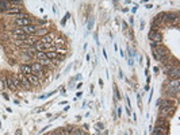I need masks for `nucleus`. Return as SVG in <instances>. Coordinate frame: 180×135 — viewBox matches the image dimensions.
Here are the masks:
<instances>
[{
	"label": "nucleus",
	"mask_w": 180,
	"mask_h": 135,
	"mask_svg": "<svg viewBox=\"0 0 180 135\" xmlns=\"http://www.w3.org/2000/svg\"><path fill=\"white\" fill-rule=\"evenodd\" d=\"M149 38H150V42H157V43H161V41H163V34L160 33V31H153V30H150V33H149Z\"/></svg>",
	"instance_id": "obj_3"
},
{
	"label": "nucleus",
	"mask_w": 180,
	"mask_h": 135,
	"mask_svg": "<svg viewBox=\"0 0 180 135\" xmlns=\"http://www.w3.org/2000/svg\"><path fill=\"white\" fill-rule=\"evenodd\" d=\"M47 135H57V134H56V131H53V132H50V134H47Z\"/></svg>",
	"instance_id": "obj_23"
},
{
	"label": "nucleus",
	"mask_w": 180,
	"mask_h": 135,
	"mask_svg": "<svg viewBox=\"0 0 180 135\" xmlns=\"http://www.w3.org/2000/svg\"><path fill=\"white\" fill-rule=\"evenodd\" d=\"M7 14H8V15H20L22 11H20L18 7H15V8H11L10 11H7Z\"/></svg>",
	"instance_id": "obj_17"
},
{
	"label": "nucleus",
	"mask_w": 180,
	"mask_h": 135,
	"mask_svg": "<svg viewBox=\"0 0 180 135\" xmlns=\"http://www.w3.org/2000/svg\"><path fill=\"white\" fill-rule=\"evenodd\" d=\"M3 88V83H1V80H0V89Z\"/></svg>",
	"instance_id": "obj_24"
},
{
	"label": "nucleus",
	"mask_w": 180,
	"mask_h": 135,
	"mask_svg": "<svg viewBox=\"0 0 180 135\" xmlns=\"http://www.w3.org/2000/svg\"><path fill=\"white\" fill-rule=\"evenodd\" d=\"M167 74H168V77L169 80H179V76H180V70H179V68L177 66H169L167 68Z\"/></svg>",
	"instance_id": "obj_2"
},
{
	"label": "nucleus",
	"mask_w": 180,
	"mask_h": 135,
	"mask_svg": "<svg viewBox=\"0 0 180 135\" xmlns=\"http://www.w3.org/2000/svg\"><path fill=\"white\" fill-rule=\"evenodd\" d=\"M18 81H19V87H22V88H24V89H30L31 88V84L28 83V80L26 79V76L24 74H19L18 76Z\"/></svg>",
	"instance_id": "obj_4"
},
{
	"label": "nucleus",
	"mask_w": 180,
	"mask_h": 135,
	"mask_svg": "<svg viewBox=\"0 0 180 135\" xmlns=\"http://www.w3.org/2000/svg\"><path fill=\"white\" fill-rule=\"evenodd\" d=\"M38 26H35V24H28V26H26V27H22L23 33L26 34V35H33V34L37 33V30H38Z\"/></svg>",
	"instance_id": "obj_7"
},
{
	"label": "nucleus",
	"mask_w": 180,
	"mask_h": 135,
	"mask_svg": "<svg viewBox=\"0 0 180 135\" xmlns=\"http://www.w3.org/2000/svg\"><path fill=\"white\" fill-rule=\"evenodd\" d=\"M175 111V106H168V107H161L160 108V116L161 118H165V116H169L171 112Z\"/></svg>",
	"instance_id": "obj_5"
},
{
	"label": "nucleus",
	"mask_w": 180,
	"mask_h": 135,
	"mask_svg": "<svg viewBox=\"0 0 180 135\" xmlns=\"http://www.w3.org/2000/svg\"><path fill=\"white\" fill-rule=\"evenodd\" d=\"M156 126L157 127H163V128H167V130H169V123H168V120L165 118H161V116H158V119L156 120Z\"/></svg>",
	"instance_id": "obj_8"
},
{
	"label": "nucleus",
	"mask_w": 180,
	"mask_h": 135,
	"mask_svg": "<svg viewBox=\"0 0 180 135\" xmlns=\"http://www.w3.org/2000/svg\"><path fill=\"white\" fill-rule=\"evenodd\" d=\"M57 56H58L57 51H47V53H46V57H47L50 61H53L54 58H57Z\"/></svg>",
	"instance_id": "obj_18"
},
{
	"label": "nucleus",
	"mask_w": 180,
	"mask_h": 135,
	"mask_svg": "<svg viewBox=\"0 0 180 135\" xmlns=\"http://www.w3.org/2000/svg\"><path fill=\"white\" fill-rule=\"evenodd\" d=\"M12 6H11V1H6V0H0V11L4 12L6 10H11Z\"/></svg>",
	"instance_id": "obj_12"
},
{
	"label": "nucleus",
	"mask_w": 180,
	"mask_h": 135,
	"mask_svg": "<svg viewBox=\"0 0 180 135\" xmlns=\"http://www.w3.org/2000/svg\"><path fill=\"white\" fill-rule=\"evenodd\" d=\"M6 84H7V88L11 89V92H16L18 90V87H16V84H15V80L12 79V77H8V79L6 80Z\"/></svg>",
	"instance_id": "obj_9"
},
{
	"label": "nucleus",
	"mask_w": 180,
	"mask_h": 135,
	"mask_svg": "<svg viewBox=\"0 0 180 135\" xmlns=\"http://www.w3.org/2000/svg\"><path fill=\"white\" fill-rule=\"evenodd\" d=\"M20 73L24 74V76H28V74H33V69H31V65H20Z\"/></svg>",
	"instance_id": "obj_13"
},
{
	"label": "nucleus",
	"mask_w": 180,
	"mask_h": 135,
	"mask_svg": "<svg viewBox=\"0 0 180 135\" xmlns=\"http://www.w3.org/2000/svg\"><path fill=\"white\" fill-rule=\"evenodd\" d=\"M26 79L28 80V83L31 85H38V81H40L38 76H35V74H28V76H26Z\"/></svg>",
	"instance_id": "obj_14"
},
{
	"label": "nucleus",
	"mask_w": 180,
	"mask_h": 135,
	"mask_svg": "<svg viewBox=\"0 0 180 135\" xmlns=\"http://www.w3.org/2000/svg\"><path fill=\"white\" fill-rule=\"evenodd\" d=\"M15 24L16 26H22V27H26V26H28V24H33L31 23V19L30 18H16V20H15Z\"/></svg>",
	"instance_id": "obj_6"
},
{
	"label": "nucleus",
	"mask_w": 180,
	"mask_h": 135,
	"mask_svg": "<svg viewBox=\"0 0 180 135\" xmlns=\"http://www.w3.org/2000/svg\"><path fill=\"white\" fill-rule=\"evenodd\" d=\"M54 38H56L54 34H47V35H45V37L40 41V42H42V43H51V42L54 41Z\"/></svg>",
	"instance_id": "obj_15"
},
{
	"label": "nucleus",
	"mask_w": 180,
	"mask_h": 135,
	"mask_svg": "<svg viewBox=\"0 0 180 135\" xmlns=\"http://www.w3.org/2000/svg\"><path fill=\"white\" fill-rule=\"evenodd\" d=\"M68 16H69V14H67V16H65V18H64V19H62V20H61V24H62V26H65V23H67V19H68Z\"/></svg>",
	"instance_id": "obj_20"
},
{
	"label": "nucleus",
	"mask_w": 180,
	"mask_h": 135,
	"mask_svg": "<svg viewBox=\"0 0 180 135\" xmlns=\"http://www.w3.org/2000/svg\"><path fill=\"white\" fill-rule=\"evenodd\" d=\"M152 135H168V130L154 126V128H153V131H152Z\"/></svg>",
	"instance_id": "obj_10"
},
{
	"label": "nucleus",
	"mask_w": 180,
	"mask_h": 135,
	"mask_svg": "<svg viewBox=\"0 0 180 135\" xmlns=\"http://www.w3.org/2000/svg\"><path fill=\"white\" fill-rule=\"evenodd\" d=\"M40 64H41V65H50V64H51V61H50V60H49V58H46V60H41V61H40Z\"/></svg>",
	"instance_id": "obj_19"
},
{
	"label": "nucleus",
	"mask_w": 180,
	"mask_h": 135,
	"mask_svg": "<svg viewBox=\"0 0 180 135\" xmlns=\"http://www.w3.org/2000/svg\"><path fill=\"white\" fill-rule=\"evenodd\" d=\"M15 135H22V131H20V130H16V134Z\"/></svg>",
	"instance_id": "obj_22"
},
{
	"label": "nucleus",
	"mask_w": 180,
	"mask_h": 135,
	"mask_svg": "<svg viewBox=\"0 0 180 135\" xmlns=\"http://www.w3.org/2000/svg\"><path fill=\"white\" fill-rule=\"evenodd\" d=\"M153 57L160 62H165L168 61L169 58H171V54H169V51L167 50V47L161 43H158L156 47H153Z\"/></svg>",
	"instance_id": "obj_1"
},
{
	"label": "nucleus",
	"mask_w": 180,
	"mask_h": 135,
	"mask_svg": "<svg viewBox=\"0 0 180 135\" xmlns=\"http://www.w3.org/2000/svg\"><path fill=\"white\" fill-rule=\"evenodd\" d=\"M47 28L46 27H44V28H38V30H37V33L34 34V35H37V37H40V35H44V37H45V35H47Z\"/></svg>",
	"instance_id": "obj_16"
},
{
	"label": "nucleus",
	"mask_w": 180,
	"mask_h": 135,
	"mask_svg": "<svg viewBox=\"0 0 180 135\" xmlns=\"http://www.w3.org/2000/svg\"><path fill=\"white\" fill-rule=\"evenodd\" d=\"M31 69H33V73H35V76H37V74H41L42 72H44V66L41 65L40 62L33 64V65H31Z\"/></svg>",
	"instance_id": "obj_11"
},
{
	"label": "nucleus",
	"mask_w": 180,
	"mask_h": 135,
	"mask_svg": "<svg viewBox=\"0 0 180 135\" xmlns=\"http://www.w3.org/2000/svg\"><path fill=\"white\" fill-rule=\"evenodd\" d=\"M92 24H94V18H91L90 23H88V28H92Z\"/></svg>",
	"instance_id": "obj_21"
}]
</instances>
